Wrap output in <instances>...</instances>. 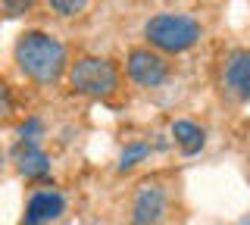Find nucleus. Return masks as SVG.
I'll use <instances>...</instances> for the list:
<instances>
[{
  "mask_svg": "<svg viewBox=\"0 0 250 225\" xmlns=\"http://www.w3.org/2000/svg\"><path fill=\"white\" fill-rule=\"evenodd\" d=\"M16 63L38 84H57L66 69V47L47 32H25L16 41Z\"/></svg>",
  "mask_w": 250,
  "mask_h": 225,
  "instance_id": "1",
  "label": "nucleus"
},
{
  "mask_svg": "<svg viewBox=\"0 0 250 225\" xmlns=\"http://www.w3.org/2000/svg\"><path fill=\"white\" fill-rule=\"evenodd\" d=\"M144 35L150 41V47L163 53H182L200 41V22L182 13H160V16L147 19Z\"/></svg>",
  "mask_w": 250,
  "mask_h": 225,
  "instance_id": "2",
  "label": "nucleus"
},
{
  "mask_svg": "<svg viewBox=\"0 0 250 225\" xmlns=\"http://www.w3.org/2000/svg\"><path fill=\"white\" fill-rule=\"evenodd\" d=\"M69 84L75 94L84 97H109L119 88V69L104 57H82L69 69Z\"/></svg>",
  "mask_w": 250,
  "mask_h": 225,
  "instance_id": "3",
  "label": "nucleus"
},
{
  "mask_svg": "<svg viewBox=\"0 0 250 225\" xmlns=\"http://www.w3.org/2000/svg\"><path fill=\"white\" fill-rule=\"evenodd\" d=\"M128 75L141 88H160L169 79V63L163 53H156L150 47H135L128 53Z\"/></svg>",
  "mask_w": 250,
  "mask_h": 225,
  "instance_id": "4",
  "label": "nucleus"
},
{
  "mask_svg": "<svg viewBox=\"0 0 250 225\" xmlns=\"http://www.w3.org/2000/svg\"><path fill=\"white\" fill-rule=\"evenodd\" d=\"M166 213V191L156 182H144L131 204V225H156Z\"/></svg>",
  "mask_w": 250,
  "mask_h": 225,
  "instance_id": "5",
  "label": "nucleus"
},
{
  "mask_svg": "<svg viewBox=\"0 0 250 225\" xmlns=\"http://www.w3.org/2000/svg\"><path fill=\"white\" fill-rule=\"evenodd\" d=\"M13 163H16V169H19V175H25V178H44L50 172L47 153L38 147V141H25V138L13 147Z\"/></svg>",
  "mask_w": 250,
  "mask_h": 225,
  "instance_id": "6",
  "label": "nucleus"
},
{
  "mask_svg": "<svg viewBox=\"0 0 250 225\" xmlns=\"http://www.w3.org/2000/svg\"><path fill=\"white\" fill-rule=\"evenodd\" d=\"M62 209H66L62 194H57V191H38V194H31V200H28V206H25V222H22V225L53 222Z\"/></svg>",
  "mask_w": 250,
  "mask_h": 225,
  "instance_id": "7",
  "label": "nucleus"
},
{
  "mask_svg": "<svg viewBox=\"0 0 250 225\" xmlns=\"http://www.w3.org/2000/svg\"><path fill=\"white\" fill-rule=\"evenodd\" d=\"M225 88L234 97H250V50H238L225 63Z\"/></svg>",
  "mask_w": 250,
  "mask_h": 225,
  "instance_id": "8",
  "label": "nucleus"
},
{
  "mask_svg": "<svg viewBox=\"0 0 250 225\" xmlns=\"http://www.w3.org/2000/svg\"><path fill=\"white\" fill-rule=\"evenodd\" d=\"M172 138H175V144L182 147V150L188 153V157L200 153L203 141H207L203 128H200V125H194V122H188V119H178V122H172Z\"/></svg>",
  "mask_w": 250,
  "mask_h": 225,
  "instance_id": "9",
  "label": "nucleus"
},
{
  "mask_svg": "<svg viewBox=\"0 0 250 225\" xmlns=\"http://www.w3.org/2000/svg\"><path fill=\"white\" fill-rule=\"evenodd\" d=\"M147 153H150V147H147V144H128V147H125V153H122V160H119V172H128V169L135 166L138 160H144Z\"/></svg>",
  "mask_w": 250,
  "mask_h": 225,
  "instance_id": "10",
  "label": "nucleus"
},
{
  "mask_svg": "<svg viewBox=\"0 0 250 225\" xmlns=\"http://www.w3.org/2000/svg\"><path fill=\"white\" fill-rule=\"evenodd\" d=\"M16 110V100H13V91H10V84H6L3 79H0V122L3 119H10Z\"/></svg>",
  "mask_w": 250,
  "mask_h": 225,
  "instance_id": "11",
  "label": "nucleus"
},
{
  "mask_svg": "<svg viewBox=\"0 0 250 225\" xmlns=\"http://www.w3.org/2000/svg\"><path fill=\"white\" fill-rule=\"evenodd\" d=\"M50 6L60 13V16H75V13L84 10V0H53Z\"/></svg>",
  "mask_w": 250,
  "mask_h": 225,
  "instance_id": "12",
  "label": "nucleus"
},
{
  "mask_svg": "<svg viewBox=\"0 0 250 225\" xmlns=\"http://www.w3.org/2000/svg\"><path fill=\"white\" fill-rule=\"evenodd\" d=\"M41 122H38V119H28V122H22V125H19V135L22 138H25V141H35V138L38 135H41Z\"/></svg>",
  "mask_w": 250,
  "mask_h": 225,
  "instance_id": "13",
  "label": "nucleus"
},
{
  "mask_svg": "<svg viewBox=\"0 0 250 225\" xmlns=\"http://www.w3.org/2000/svg\"><path fill=\"white\" fill-rule=\"evenodd\" d=\"M0 10H6L10 16H19L22 10H28V3H22V0H19V3H0Z\"/></svg>",
  "mask_w": 250,
  "mask_h": 225,
  "instance_id": "14",
  "label": "nucleus"
},
{
  "mask_svg": "<svg viewBox=\"0 0 250 225\" xmlns=\"http://www.w3.org/2000/svg\"><path fill=\"white\" fill-rule=\"evenodd\" d=\"M3 166H6V153L0 150V172H3Z\"/></svg>",
  "mask_w": 250,
  "mask_h": 225,
  "instance_id": "15",
  "label": "nucleus"
},
{
  "mask_svg": "<svg viewBox=\"0 0 250 225\" xmlns=\"http://www.w3.org/2000/svg\"><path fill=\"white\" fill-rule=\"evenodd\" d=\"M238 225H250V216H244V219H241V222H238Z\"/></svg>",
  "mask_w": 250,
  "mask_h": 225,
  "instance_id": "16",
  "label": "nucleus"
}]
</instances>
